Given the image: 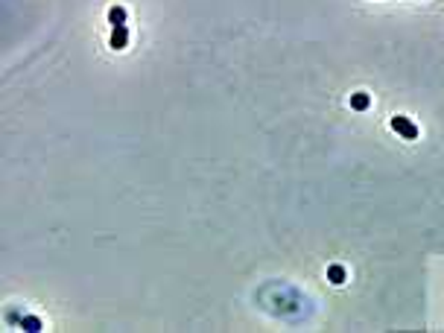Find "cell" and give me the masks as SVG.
Listing matches in <instances>:
<instances>
[{"label": "cell", "mask_w": 444, "mask_h": 333, "mask_svg": "<svg viewBox=\"0 0 444 333\" xmlns=\"http://www.w3.org/2000/svg\"><path fill=\"white\" fill-rule=\"evenodd\" d=\"M392 129H395L398 134H403L406 140H415V137L421 134V129L415 126L409 117H392Z\"/></svg>", "instance_id": "cell-1"}, {"label": "cell", "mask_w": 444, "mask_h": 333, "mask_svg": "<svg viewBox=\"0 0 444 333\" xmlns=\"http://www.w3.org/2000/svg\"><path fill=\"white\" fill-rule=\"evenodd\" d=\"M126 44H129V30H126V24H120L111 33V47L114 50H126Z\"/></svg>", "instance_id": "cell-2"}, {"label": "cell", "mask_w": 444, "mask_h": 333, "mask_svg": "<svg viewBox=\"0 0 444 333\" xmlns=\"http://www.w3.org/2000/svg\"><path fill=\"white\" fill-rule=\"evenodd\" d=\"M371 105V97L368 94H351V108L354 111H365Z\"/></svg>", "instance_id": "cell-3"}, {"label": "cell", "mask_w": 444, "mask_h": 333, "mask_svg": "<svg viewBox=\"0 0 444 333\" xmlns=\"http://www.w3.org/2000/svg\"><path fill=\"white\" fill-rule=\"evenodd\" d=\"M108 21H111L114 27L126 24V9H123V6H111V9H108Z\"/></svg>", "instance_id": "cell-4"}, {"label": "cell", "mask_w": 444, "mask_h": 333, "mask_svg": "<svg viewBox=\"0 0 444 333\" xmlns=\"http://www.w3.org/2000/svg\"><path fill=\"white\" fill-rule=\"evenodd\" d=\"M327 281L330 284H345V266H330L327 269Z\"/></svg>", "instance_id": "cell-5"}, {"label": "cell", "mask_w": 444, "mask_h": 333, "mask_svg": "<svg viewBox=\"0 0 444 333\" xmlns=\"http://www.w3.org/2000/svg\"><path fill=\"white\" fill-rule=\"evenodd\" d=\"M21 328H24V331H41V319H35V316H24V319H21Z\"/></svg>", "instance_id": "cell-6"}]
</instances>
